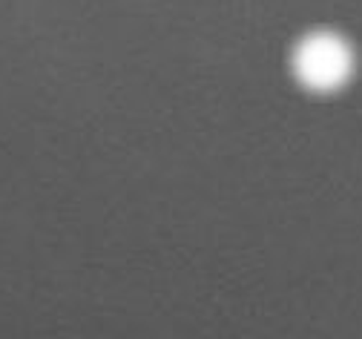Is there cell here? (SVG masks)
<instances>
[{"mask_svg":"<svg viewBox=\"0 0 362 339\" xmlns=\"http://www.w3.org/2000/svg\"><path fill=\"white\" fill-rule=\"evenodd\" d=\"M354 69L351 46L331 32L308 35L296 50V75L313 89H334L348 81Z\"/></svg>","mask_w":362,"mask_h":339,"instance_id":"cell-1","label":"cell"}]
</instances>
